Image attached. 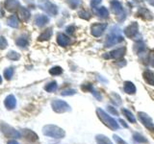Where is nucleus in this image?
Returning a JSON list of instances; mask_svg holds the SVG:
<instances>
[{
  "instance_id": "39448f33",
  "label": "nucleus",
  "mask_w": 154,
  "mask_h": 144,
  "mask_svg": "<svg viewBox=\"0 0 154 144\" xmlns=\"http://www.w3.org/2000/svg\"><path fill=\"white\" fill-rule=\"evenodd\" d=\"M51 107H52V110L57 113H63L66 112H69L71 110L69 105L66 102H65V101H63V100H59V99H56L53 101L51 103Z\"/></svg>"
},
{
  "instance_id": "de8ad7c7",
  "label": "nucleus",
  "mask_w": 154,
  "mask_h": 144,
  "mask_svg": "<svg viewBox=\"0 0 154 144\" xmlns=\"http://www.w3.org/2000/svg\"><path fill=\"white\" fill-rule=\"evenodd\" d=\"M1 83H2V77L0 76V84H1Z\"/></svg>"
},
{
  "instance_id": "7c9ffc66",
  "label": "nucleus",
  "mask_w": 154,
  "mask_h": 144,
  "mask_svg": "<svg viewBox=\"0 0 154 144\" xmlns=\"http://www.w3.org/2000/svg\"><path fill=\"white\" fill-rule=\"evenodd\" d=\"M7 58L10 60H12V61H17L19 59V54L16 51H10L7 55Z\"/></svg>"
},
{
  "instance_id": "a878e982",
  "label": "nucleus",
  "mask_w": 154,
  "mask_h": 144,
  "mask_svg": "<svg viewBox=\"0 0 154 144\" xmlns=\"http://www.w3.org/2000/svg\"><path fill=\"white\" fill-rule=\"evenodd\" d=\"M97 14L101 18H108L109 17V12L106 7H100L97 10Z\"/></svg>"
},
{
  "instance_id": "79ce46f5",
  "label": "nucleus",
  "mask_w": 154,
  "mask_h": 144,
  "mask_svg": "<svg viewBox=\"0 0 154 144\" xmlns=\"http://www.w3.org/2000/svg\"><path fill=\"white\" fill-rule=\"evenodd\" d=\"M74 30H75V28H74V26H69L66 28V33L67 34H73V32H74Z\"/></svg>"
},
{
  "instance_id": "dca6fc26",
  "label": "nucleus",
  "mask_w": 154,
  "mask_h": 144,
  "mask_svg": "<svg viewBox=\"0 0 154 144\" xmlns=\"http://www.w3.org/2000/svg\"><path fill=\"white\" fill-rule=\"evenodd\" d=\"M31 16V13L27 8L20 7L18 10V18L22 21H28V19Z\"/></svg>"
},
{
  "instance_id": "c03bdc74",
  "label": "nucleus",
  "mask_w": 154,
  "mask_h": 144,
  "mask_svg": "<svg viewBox=\"0 0 154 144\" xmlns=\"http://www.w3.org/2000/svg\"><path fill=\"white\" fill-rule=\"evenodd\" d=\"M8 144H18V142L16 141V140H10V141L8 142Z\"/></svg>"
},
{
  "instance_id": "0eeeda50",
  "label": "nucleus",
  "mask_w": 154,
  "mask_h": 144,
  "mask_svg": "<svg viewBox=\"0 0 154 144\" xmlns=\"http://www.w3.org/2000/svg\"><path fill=\"white\" fill-rule=\"evenodd\" d=\"M138 116H139L140 121L143 123V125L144 127H146L147 130H149V131L154 132V123L152 121V119L149 117L146 112H139Z\"/></svg>"
},
{
  "instance_id": "4468645a",
  "label": "nucleus",
  "mask_w": 154,
  "mask_h": 144,
  "mask_svg": "<svg viewBox=\"0 0 154 144\" xmlns=\"http://www.w3.org/2000/svg\"><path fill=\"white\" fill-rule=\"evenodd\" d=\"M138 16L143 19H146V20H152L153 19L152 14L150 13V11L144 7H142L138 10Z\"/></svg>"
},
{
  "instance_id": "bb28decb",
  "label": "nucleus",
  "mask_w": 154,
  "mask_h": 144,
  "mask_svg": "<svg viewBox=\"0 0 154 144\" xmlns=\"http://www.w3.org/2000/svg\"><path fill=\"white\" fill-rule=\"evenodd\" d=\"M45 89L47 91V92H54V91L57 89V83L55 81L50 82V83H48L45 86Z\"/></svg>"
},
{
  "instance_id": "f8f14e48",
  "label": "nucleus",
  "mask_w": 154,
  "mask_h": 144,
  "mask_svg": "<svg viewBox=\"0 0 154 144\" xmlns=\"http://www.w3.org/2000/svg\"><path fill=\"white\" fill-rule=\"evenodd\" d=\"M4 8L8 10L9 12H16L18 11L20 8V5L17 0H5Z\"/></svg>"
},
{
  "instance_id": "423d86ee",
  "label": "nucleus",
  "mask_w": 154,
  "mask_h": 144,
  "mask_svg": "<svg viewBox=\"0 0 154 144\" xmlns=\"http://www.w3.org/2000/svg\"><path fill=\"white\" fill-rule=\"evenodd\" d=\"M111 8H112L113 13L117 16L119 21H122L125 18V13L123 11L122 5L118 0H112L111 1Z\"/></svg>"
},
{
  "instance_id": "473e14b6",
  "label": "nucleus",
  "mask_w": 154,
  "mask_h": 144,
  "mask_svg": "<svg viewBox=\"0 0 154 144\" xmlns=\"http://www.w3.org/2000/svg\"><path fill=\"white\" fill-rule=\"evenodd\" d=\"M71 9H76L81 3V0H66Z\"/></svg>"
},
{
  "instance_id": "cd10ccee",
  "label": "nucleus",
  "mask_w": 154,
  "mask_h": 144,
  "mask_svg": "<svg viewBox=\"0 0 154 144\" xmlns=\"http://www.w3.org/2000/svg\"><path fill=\"white\" fill-rule=\"evenodd\" d=\"M133 138H134L135 141L139 142V143H146V142H147V139L144 137L143 136H142V134H140L138 133L137 134H134Z\"/></svg>"
},
{
  "instance_id": "f3484780",
  "label": "nucleus",
  "mask_w": 154,
  "mask_h": 144,
  "mask_svg": "<svg viewBox=\"0 0 154 144\" xmlns=\"http://www.w3.org/2000/svg\"><path fill=\"white\" fill-rule=\"evenodd\" d=\"M22 136L25 137L27 140L32 141V142L38 140V138L36 133H34L33 131H31V130H28V129L22 130Z\"/></svg>"
},
{
  "instance_id": "72a5a7b5",
  "label": "nucleus",
  "mask_w": 154,
  "mask_h": 144,
  "mask_svg": "<svg viewBox=\"0 0 154 144\" xmlns=\"http://www.w3.org/2000/svg\"><path fill=\"white\" fill-rule=\"evenodd\" d=\"M8 46V42L4 37H0V49H5Z\"/></svg>"
},
{
  "instance_id": "7ed1b4c3",
  "label": "nucleus",
  "mask_w": 154,
  "mask_h": 144,
  "mask_svg": "<svg viewBox=\"0 0 154 144\" xmlns=\"http://www.w3.org/2000/svg\"><path fill=\"white\" fill-rule=\"evenodd\" d=\"M42 134L46 136H50L56 139H61L66 136L64 130L56 125H45L42 128Z\"/></svg>"
},
{
  "instance_id": "f704fd0d",
  "label": "nucleus",
  "mask_w": 154,
  "mask_h": 144,
  "mask_svg": "<svg viewBox=\"0 0 154 144\" xmlns=\"http://www.w3.org/2000/svg\"><path fill=\"white\" fill-rule=\"evenodd\" d=\"M79 16L81 17V18H83V19H90V17H91V14L88 13V12H86V11H80L79 12Z\"/></svg>"
},
{
  "instance_id": "e433bc0d",
  "label": "nucleus",
  "mask_w": 154,
  "mask_h": 144,
  "mask_svg": "<svg viewBox=\"0 0 154 144\" xmlns=\"http://www.w3.org/2000/svg\"><path fill=\"white\" fill-rule=\"evenodd\" d=\"M113 137H114V139H115V141L117 142V144H128L126 141H124L122 137H119V136H117V134H114Z\"/></svg>"
},
{
  "instance_id": "a18cd8bd",
  "label": "nucleus",
  "mask_w": 154,
  "mask_h": 144,
  "mask_svg": "<svg viewBox=\"0 0 154 144\" xmlns=\"http://www.w3.org/2000/svg\"><path fill=\"white\" fill-rule=\"evenodd\" d=\"M147 2L150 5H152V6H154V0H147Z\"/></svg>"
},
{
  "instance_id": "a19ab883",
  "label": "nucleus",
  "mask_w": 154,
  "mask_h": 144,
  "mask_svg": "<svg viewBox=\"0 0 154 144\" xmlns=\"http://www.w3.org/2000/svg\"><path fill=\"white\" fill-rule=\"evenodd\" d=\"M149 64H151L152 67H154V51H152L150 54H149Z\"/></svg>"
},
{
  "instance_id": "c9c22d12",
  "label": "nucleus",
  "mask_w": 154,
  "mask_h": 144,
  "mask_svg": "<svg viewBox=\"0 0 154 144\" xmlns=\"http://www.w3.org/2000/svg\"><path fill=\"white\" fill-rule=\"evenodd\" d=\"M76 93V90L75 89H66V90H64L62 91V95L63 96H69V95H73Z\"/></svg>"
},
{
  "instance_id": "2eb2a0df",
  "label": "nucleus",
  "mask_w": 154,
  "mask_h": 144,
  "mask_svg": "<svg viewBox=\"0 0 154 144\" xmlns=\"http://www.w3.org/2000/svg\"><path fill=\"white\" fill-rule=\"evenodd\" d=\"M4 104H5V107H6L8 110H13V109L16 108L17 99L13 94H10V95L7 96L6 99H5Z\"/></svg>"
},
{
  "instance_id": "393cba45",
  "label": "nucleus",
  "mask_w": 154,
  "mask_h": 144,
  "mask_svg": "<svg viewBox=\"0 0 154 144\" xmlns=\"http://www.w3.org/2000/svg\"><path fill=\"white\" fill-rule=\"evenodd\" d=\"M122 113L125 115V117L128 119V121H130L131 123H136V117L132 114L131 112H129L126 109H122Z\"/></svg>"
},
{
  "instance_id": "58836bf2",
  "label": "nucleus",
  "mask_w": 154,
  "mask_h": 144,
  "mask_svg": "<svg viewBox=\"0 0 154 144\" xmlns=\"http://www.w3.org/2000/svg\"><path fill=\"white\" fill-rule=\"evenodd\" d=\"M107 110H108V112H109L110 113H112V114H114V115H118V114H119L118 110H116L114 107H112V106H108V107H107Z\"/></svg>"
},
{
  "instance_id": "1a4fd4ad",
  "label": "nucleus",
  "mask_w": 154,
  "mask_h": 144,
  "mask_svg": "<svg viewBox=\"0 0 154 144\" xmlns=\"http://www.w3.org/2000/svg\"><path fill=\"white\" fill-rule=\"evenodd\" d=\"M125 36L132 40H136V38L139 36V26L137 22H132L129 26L124 29Z\"/></svg>"
},
{
  "instance_id": "5701e85b",
  "label": "nucleus",
  "mask_w": 154,
  "mask_h": 144,
  "mask_svg": "<svg viewBox=\"0 0 154 144\" xmlns=\"http://www.w3.org/2000/svg\"><path fill=\"white\" fill-rule=\"evenodd\" d=\"M144 49H146V46H144V43L142 40L137 41V43L134 46V51L138 55H140L143 51H144Z\"/></svg>"
},
{
  "instance_id": "412c9836",
  "label": "nucleus",
  "mask_w": 154,
  "mask_h": 144,
  "mask_svg": "<svg viewBox=\"0 0 154 144\" xmlns=\"http://www.w3.org/2000/svg\"><path fill=\"white\" fill-rule=\"evenodd\" d=\"M95 139L97 144H113V142L110 140V138H108L104 134H97L95 136Z\"/></svg>"
},
{
  "instance_id": "9d476101",
  "label": "nucleus",
  "mask_w": 154,
  "mask_h": 144,
  "mask_svg": "<svg viewBox=\"0 0 154 144\" xmlns=\"http://www.w3.org/2000/svg\"><path fill=\"white\" fill-rule=\"evenodd\" d=\"M107 28V23H94L91 27V35L95 38L100 37Z\"/></svg>"
},
{
  "instance_id": "c85d7f7f",
  "label": "nucleus",
  "mask_w": 154,
  "mask_h": 144,
  "mask_svg": "<svg viewBox=\"0 0 154 144\" xmlns=\"http://www.w3.org/2000/svg\"><path fill=\"white\" fill-rule=\"evenodd\" d=\"M49 73L53 76H57V75H60L63 73V69L60 66H54L49 70Z\"/></svg>"
},
{
  "instance_id": "2f4dec72",
  "label": "nucleus",
  "mask_w": 154,
  "mask_h": 144,
  "mask_svg": "<svg viewBox=\"0 0 154 144\" xmlns=\"http://www.w3.org/2000/svg\"><path fill=\"white\" fill-rule=\"evenodd\" d=\"M17 44L19 46V47H26L28 46V40H25V38H19L16 41Z\"/></svg>"
},
{
  "instance_id": "f257e3e1",
  "label": "nucleus",
  "mask_w": 154,
  "mask_h": 144,
  "mask_svg": "<svg viewBox=\"0 0 154 144\" xmlns=\"http://www.w3.org/2000/svg\"><path fill=\"white\" fill-rule=\"evenodd\" d=\"M122 40H123V37L122 35V32H120V29L118 26H114L111 29L107 38H106L104 45L105 47H111L122 42Z\"/></svg>"
},
{
  "instance_id": "ddd939ff",
  "label": "nucleus",
  "mask_w": 154,
  "mask_h": 144,
  "mask_svg": "<svg viewBox=\"0 0 154 144\" xmlns=\"http://www.w3.org/2000/svg\"><path fill=\"white\" fill-rule=\"evenodd\" d=\"M57 42L58 44H59L60 46H63V47H66L67 45L70 44V38L67 37L66 35H65V34L63 33H59L57 35Z\"/></svg>"
},
{
  "instance_id": "4c0bfd02",
  "label": "nucleus",
  "mask_w": 154,
  "mask_h": 144,
  "mask_svg": "<svg viewBox=\"0 0 154 144\" xmlns=\"http://www.w3.org/2000/svg\"><path fill=\"white\" fill-rule=\"evenodd\" d=\"M81 88L82 89H83L84 91H90V92H91V90H93V86H91V84H86V85H83V86H81Z\"/></svg>"
},
{
  "instance_id": "4be33fe9",
  "label": "nucleus",
  "mask_w": 154,
  "mask_h": 144,
  "mask_svg": "<svg viewBox=\"0 0 154 144\" xmlns=\"http://www.w3.org/2000/svg\"><path fill=\"white\" fill-rule=\"evenodd\" d=\"M51 36H52V29L48 28L41 34L40 37H38V40H47L51 38Z\"/></svg>"
},
{
  "instance_id": "c756f323",
  "label": "nucleus",
  "mask_w": 154,
  "mask_h": 144,
  "mask_svg": "<svg viewBox=\"0 0 154 144\" xmlns=\"http://www.w3.org/2000/svg\"><path fill=\"white\" fill-rule=\"evenodd\" d=\"M13 75H14V69L12 68V67L5 69V71H4V77H5V79H6V80H11Z\"/></svg>"
},
{
  "instance_id": "6ab92c4d",
  "label": "nucleus",
  "mask_w": 154,
  "mask_h": 144,
  "mask_svg": "<svg viewBox=\"0 0 154 144\" xmlns=\"http://www.w3.org/2000/svg\"><path fill=\"white\" fill-rule=\"evenodd\" d=\"M143 77L144 81H146L148 85L154 86V73L151 70H149V69L144 70L143 73Z\"/></svg>"
},
{
  "instance_id": "37998d69",
  "label": "nucleus",
  "mask_w": 154,
  "mask_h": 144,
  "mask_svg": "<svg viewBox=\"0 0 154 144\" xmlns=\"http://www.w3.org/2000/svg\"><path fill=\"white\" fill-rule=\"evenodd\" d=\"M119 122H120V124H122V126H123L124 128H128V125H127L126 123H125V122L123 121L122 119H119Z\"/></svg>"
},
{
  "instance_id": "a211bd4d",
  "label": "nucleus",
  "mask_w": 154,
  "mask_h": 144,
  "mask_svg": "<svg viewBox=\"0 0 154 144\" xmlns=\"http://www.w3.org/2000/svg\"><path fill=\"white\" fill-rule=\"evenodd\" d=\"M48 22H49V18H48L47 16H45V14H38L35 18V23L38 27H43Z\"/></svg>"
},
{
  "instance_id": "b1692460",
  "label": "nucleus",
  "mask_w": 154,
  "mask_h": 144,
  "mask_svg": "<svg viewBox=\"0 0 154 144\" xmlns=\"http://www.w3.org/2000/svg\"><path fill=\"white\" fill-rule=\"evenodd\" d=\"M18 23H19V19L17 16H12L8 19V25L13 28H17L18 26Z\"/></svg>"
},
{
  "instance_id": "9b49d317",
  "label": "nucleus",
  "mask_w": 154,
  "mask_h": 144,
  "mask_svg": "<svg viewBox=\"0 0 154 144\" xmlns=\"http://www.w3.org/2000/svg\"><path fill=\"white\" fill-rule=\"evenodd\" d=\"M40 7L43 10V11H45L48 14H50V16H56V14H58L57 6L54 4H52L49 1L41 2L40 3Z\"/></svg>"
},
{
  "instance_id": "aec40b11",
  "label": "nucleus",
  "mask_w": 154,
  "mask_h": 144,
  "mask_svg": "<svg viewBox=\"0 0 154 144\" xmlns=\"http://www.w3.org/2000/svg\"><path fill=\"white\" fill-rule=\"evenodd\" d=\"M123 89L127 94H134L136 93V86L132 83V82L126 81L124 82V86H123Z\"/></svg>"
},
{
  "instance_id": "20e7f679",
  "label": "nucleus",
  "mask_w": 154,
  "mask_h": 144,
  "mask_svg": "<svg viewBox=\"0 0 154 144\" xmlns=\"http://www.w3.org/2000/svg\"><path fill=\"white\" fill-rule=\"evenodd\" d=\"M0 131H1L4 136L8 138H19L21 136L20 133L18 131H17V130L13 128L12 126H10L7 123L2 122V121L0 122Z\"/></svg>"
},
{
  "instance_id": "6e6552de",
  "label": "nucleus",
  "mask_w": 154,
  "mask_h": 144,
  "mask_svg": "<svg viewBox=\"0 0 154 144\" xmlns=\"http://www.w3.org/2000/svg\"><path fill=\"white\" fill-rule=\"evenodd\" d=\"M126 53V47H120L118 49H115L113 51H111L110 53H105V55H103V58L105 59H114V60H119L125 55Z\"/></svg>"
},
{
  "instance_id": "ea45409f",
  "label": "nucleus",
  "mask_w": 154,
  "mask_h": 144,
  "mask_svg": "<svg viewBox=\"0 0 154 144\" xmlns=\"http://www.w3.org/2000/svg\"><path fill=\"white\" fill-rule=\"evenodd\" d=\"M101 1H102V0H91V6L94 9V8H96L101 3Z\"/></svg>"
},
{
  "instance_id": "49530a36",
  "label": "nucleus",
  "mask_w": 154,
  "mask_h": 144,
  "mask_svg": "<svg viewBox=\"0 0 154 144\" xmlns=\"http://www.w3.org/2000/svg\"><path fill=\"white\" fill-rule=\"evenodd\" d=\"M3 10H2V7L1 6H0V17H1L2 16H3Z\"/></svg>"
},
{
  "instance_id": "f03ea898",
  "label": "nucleus",
  "mask_w": 154,
  "mask_h": 144,
  "mask_svg": "<svg viewBox=\"0 0 154 144\" xmlns=\"http://www.w3.org/2000/svg\"><path fill=\"white\" fill-rule=\"evenodd\" d=\"M96 114H97L98 118L102 121V123L106 125L109 129L112 130V131H117V130H119V126L117 123V121H116L113 117H111L110 115L106 113L102 109H100V108L96 109Z\"/></svg>"
}]
</instances>
